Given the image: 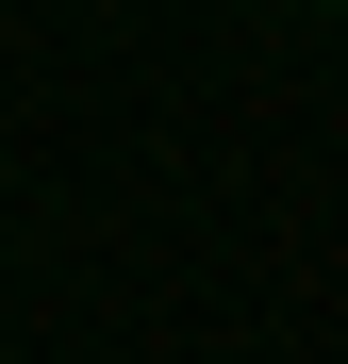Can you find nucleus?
Returning <instances> with one entry per match:
<instances>
[]
</instances>
